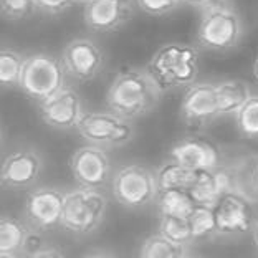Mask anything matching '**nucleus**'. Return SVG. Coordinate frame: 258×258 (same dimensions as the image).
<instances>
[{
    "instance_id": "1",
    "label": "nucleus",
    "mask_w": 258,
    "mask_h": 258,
    "mask_svg": "<svg viewBox=\"0 0 258 258\" xmlns=\"http://www.w3.org/2000/svg\"><path fill=\"white\" fill-rule=\"evenodd\" d=\"M162 90L148 68H126L114 76L106 93L108 109L134 121L149 114L161 101Z\"/></svg>"
},
{
    "instance_id": "2",
    "label": "nucleus",
    "mask_w": 258,
    "mask_h": 258,
    "mask_svg": "<svg viewBox=\"0 0 258 258\" xmlns=\"http://www.w3.org/2000/svg\"><path fill=\"white\" fill-rule=\"evenodd\" d=\"M148 70L162 93L189 88L197 83L199 51L189 43H166L152 55Z\"/></svg>"
},
{
    "instance_id": "3",
    "label": "nucleus",
    "mask_w": 258,
    "mask_h": 258,
    "mask_svg": "<svg viewBox=\"0 0 258 258\" xmlns=\"http://www.w3.org/2000/svg\"><path fill=\"white\" fill-rule=\"evenodd\" d=\"M108 212V201L103 192L76 187L67 192L61 227L75 237H86L96 232Z\"/></svg>"
},
{
    "instance_id": "4",
    "label": "nucleus",
    "mask_w": 258,
    "mask_h": 258,
    "mask_svg": "<svg viewBox=\"0 0 258 258\" xmlns=\"http://www.w3.org/2000/svg\"><path fill=\"white\" fill-rule=\"evenodd\" d=\"M64 80L67 72L61 58L50 53H33L27 56L23 64L19 88L27 96L42 104L67 88Z\"/></svg>"
},
{
    "instance_id": "5",
    "label": "nucleus",
    "mask_w": 258,
    "mask_h": 258,
    "mask_svg": "<svg viewBox=\"0 0 258 258\" xmlns=\"http://www.w3.org/2000/svg\"><path fill=\"white\" fill-rule=\"evenodd\" d=\"M243 25L235 9L230 5L202 12L197 27V43L210 51H228L242 40Z\"/></svg>"
},
{
    "instance_id": "6",
    "label": "nucleus",
    "mask_w": 258,
    "mask_h": 258,
    "mask_svg": "<svg viewBox=\"0 0 258 258\" xmlns=\"http://www.w3.org/2000/svg\"><path fill=\"white\" fill-rule=\"evenodd\" d=\"M76 131L90 144L99 146L103 149L122 148L131 143L136 133L133 121L122 118L111 109L86 113Z\"/></svg>"
},
{
    "instance_id": "7",
    "label": "nucleus",
    "mask_w": 258,
    "mask_h": 258,
    "mask_svg": "<svg viewBox=\"0 0 258 258\" xmlns=\"http://www.w3.org/2000/svg\"><path fill=\"white\" fill-rule=\"evenodd\" d=\"M116 202L136 210L154 202L159 194L156 174L141 164H129L114 174L111 182Z\"/></svg>"
},
{
    "instance_id": "8",
    "label": "nucleus",
    "mask_w": 258,
    "mask_h": 258,
    "mask_svg": "<svg viewBox=\"0 0 258 258\" xmlns=\"http://www.w3.org/2000/svg\"><path fill=\"white\" fill-rule=\"evenodd\" d=\"M67 192L56 187H38L28 194L23 215L28 225L38 230H51L61 225Z\"/></svg>"
},
{
    "instance_id": "9",
    "label": "nucleus",
    "mask_w": 258,
    "mask_h": 258,
    "mask_svg": "<svg viewBox=\"0 0 258 258\" xmlns=\"http://www.w3.org/2000/svg\"><path fill=\"white\" fill-rule=\"evenodd\" d=\"M179 116L185 126L205 127L219 118V99H217V85L209 81L194 83L185 88L179 108Z\"/></svg>"
},
{
    "instance_id": "10",
    "label": "nucleus",
    "mask_w": 258,
    "mask_h": 258,
    "mask_svg": "<svg viewBox=\"0 0 258 258\" xmlns=\"http://www.w3.org/2000/svg\"><path fill=\"white\" fill-rule=\"evenodd\" d=\"M214 212L219 235L225 237L251 232L256 220L251 201L237 192H225L215 204Z\"/></svg>"
},
{
    "instance_id": "11",
    "label": "nucleus",
    "mask_w": 258,
    "mask_h": 258,
    "mask_svg": "<svg viewBox=\"0 0 258 258\" xmlns=\"http://www.w3.org/2000/svg\"><path fill=\"white\" fill-rule=\"evenodd\" d=\"M72 172L78 187L99 190L111 179V161L106 149L95 144L81 146L73 152Z\"/></svg>"
},
{
    "instance_id": "12",
    "label": "nucleus",
    "mask_w": 258,
    "mask_h": 258,
    "mask_svg": "<svg viewBox=\"0 0 258 258\" xmlns=\"http://www.w3.org/2000/svg\"><path fill=\"white\" fill-rule=\"evenodd\" d=\"M61 63L64 72L76 81H90L99 73L104 53L90 38H75L63 48Z\"/></svg>"
},
{
    "instance_id": "13",
    "label": "nucleus",
    "mask_w": 258,
    "mask_h": 258,
    "mask_svg": "<svg viewBox=\"0 0 258 258\" xmlns=\"http://www.w3.org/2000/svg\"><path fill=\"white\" fill-rule=\"evenodd\" d=\"M43 169V161L33 148H22L5 157L2 164V185L5 189L23 190L37 182Z\"/></svg>"
},
{
    "instance_id": "14",
    "label": "nucleus",
    "mask_w": 258,
    "mask_h": 258,
    "mask_svg": "<svg viewBox=\"0 0 258 258\" xmlns=\"http://www.w3.org/2000/svg\"><path fill=\"white\" fill-rule=\"evenodd\" d=\"M171 159L192 171H215L222 166L220 149L214 141L202 136H185L171 148Z\"/></svg>"
},
{
    "instance_id": "15",
    "label": "nucleus",
    "mask_w": 258,
    "mask_h": 258,
    "mask_svg": "<svg viewBox=\"0 0 258 258\" xmlns=\"http://www.w3.org/2000/svg\"><path fill=\"white\" fill-rule=\"evenodd\" d=\"M83 99L73 88H64L48 101L40 104V116L45 124L60 131L78 127L85 116Z\"/></svg>"
},
{
    "instance_id": "16",
    "label": "nucleus",
    "mask_w": 258,
    "mask_h": 258,
    "mask_svg": "<svg viewBox=\"0 0 258 258\" xmlns=\"http://www.w3.org/2000/svg\"><path fill=\"white\" fill-rule=\"evenodd\" d=\"M131 0H90L83 9L86 27L99 33L118 30L131 19Z\"/></svg>"
},
{
    "instance_id": "17",
    "label": "nucleus",
    "mask_w": 258,
    "mask_h": 258,
    "mask_svg": "<svg viewBox=\"0 0 258 258\" xmlns=\"http://www.w3.org/2000/svg\"><path fill=\"white\" fill-rule=\"evenodd\" d=\"M192 194L194 201L207 207H215L219 199L228 192L227 175L222 166L215 171H201L197 175V180L194 187L189 190Z\"/></svg>"
},
{
    "instance_id": "18",
    "label": "nucleus",
    "mask_w": 258,
    "mask_h": 258,
    "mask_svg": "<svg viewBox=\"0 0 258 258\" xmlns=\"http://www.w3.org/2000/svg\"><path fill=\"white\" fill-rule=\"evenodd\" d=\"M217 85V99H219L220 116H235L245 106L251 96L250 86L242 80H225Z\"/></svg>"
},
{
    "instance_id": "19",
    "label": "nucleus",
    "mask_w": 258,
    "mask_h": 258,
    "mask_svg": "<svg viewBox=\"0 0 258 258\" xmlns=\"http://www.w3.org/2000/svg\"><path fill=\"white\" fill-rule=\"evenodd\" d=\"M197 171L182 166L177 161L169 159L156 171V180L159 190H171V189H184L190 190L197 180Z\"/></svg>"
},
{
    "instance_id": "20",
    "label": "nucleus",
    "mask_w": 258,
    "mask_h": 258,
    "mask_svg": "<svg viewBox=\"0 0 258 258\" xmlns=\"http://www.w3.org/2000/svg\"><path fill=\"white\" fill-rule=\"evenodd\" d=\"M156 201L159 215L179 217V219H189L190 212L197 205L192 194L184 189L159 190Z\"/></svg>"
},
{
    "instance_id": "21",
    "label": "nucleus",
    "mask_w": 258,
    "mask_h": 258,
    "mask_svg": "<svg viewBox=\"0 0 258 258\" xmlns=\"http://www.w3.org/2000/svg\"><path fill=\"white\" fill-rule=\"evenodd\" d=\"M28 227L22 220L4 215L0 220V253L20 255Z\"/></svg>"
},
{
    "instance_id": "22",
    "label": "nucleus",
    "mask_w": 258,
    "mask_h": 258,
    "mask_svg": "<svg viewBox=\"0 0 258 258\" xmlns=\"http://www.w3.org/2000/svg\"><path fill=\"white\" fill-rule=\"evenodd\" d=\"M159 233L162 237L177 245H182V247H189L196 242L189 219H179V217L169 215H159Z\"/></svg>"
},
{
    "instance_id": "23",
    "label": "nucleus",
    "mask_w": 258,
    "mask_h": 258,
    "mask_svg": "<svg viewBox=\"0 0 258 258\" xmlns=\"http://www.w3.org/2000/svg\"><path fill=\"white\" fill-rule=\"evenodd\" d=\"M141 258H187V247L171 242L161 233H156L144 240Z\"/></svg>"
},
{
    "instance_id": "24",
    "label": "nucleus",
    "mask_w": 258,
    "mask_h": 258,
    "mask_svg": "<svg viewBox=\"0 0 258 258\" xmlns=\"http://www.w3.org/2000/svg\"><path fill=\"white\" fill-rule=\"evenodd\" d=\"M27 56H23L14 48H2L0 51V81L5 88L20 86L22 70Z\"/></svg>"
},
{
    "instance_id": "25",
    "label": "nucleus",
    "mask_w": 258,
    "mask_h": 258,
    "mask_svg": "<svg viewBox=\"0 0 258 258\" xmlns=\"http://www.w3.org/2000/svg\"><path fill=\"white\" fill-rule=\"evenodd\" d=\"M189 222H190L196 240H205V238H212L219 235L214 207L197 204L189 215Z\"/></svg>"
},
{
    "instance_id": "26",
    "label": "nucleus",
    "mask_w": 258,
    "mask_h": 258,
    "mask_svg": "<svg viewBox=\"0 0 258 258\" xmlns=\"http://www.w3.org/2000/svg\"><path fill=\"white\" fill-rule=\"evenodd\" d=\"M240 134L248 139H258V95H251L245 106L235 114Z\"/></svg>"
},
{
    "instance_id": "27",
    "label": "nucleus",
    "mask_w": 258,
    "mask_h": 258,
    "mask_svg": "<svg viewBox=\"0 0 258 258\" xmlns=\"http://www.w3.org/2000/svg\"><path fill=\"white\" fill-rule=\"evenodd\" d=\"M2 14L10 20H22L37 10L35 0H0Z\"/></svg>"
},
{
    "instance_id": "28",
    "label": "nucleus",
    "mask_w": 258,
    "mask_h": 258,
    "mask_svg": "<svg viewBox=\"0 0 258 258\" xmlns=\"http://www.w3.org/2000/svg\"><path fill=\"white\" fill-rule=\"evenodd\" d=\"M136 4L149 15H166L180 5L179 0H136Z\"/></svg>"
},
{
    "instance_id": "29",
    "label": "nucleus",
    "mask_w": 258,
    "mask_h": 258,
    "mask_svg": "<svg viewBox=\"0 0 258 258\" xmlns=\"http://www.w3.org/2000/svg\"><path fill=\"white\" fill-rule=\"evenodd\" d=\"M43 248L45 247H43L42 230H38V228H33V227H28L25 240H23V247H22L20 255L25 256V258H30L35 253H38V251H42Z\"/></svg>"
},
{
    "instance_id": "30",
    "label": "nucleus",
    "mask_w": 258,
    "mask_h": 258,
    "mask_svg": "<svg viewBox=\"0 0 258 258\" xmlns=\"http://www.w3.org/2000/svg\"><path fill=\"white\" fill-rule=\"evenodd\" d=\"M35 4H37V9L45 14L58 15L76 4V0H35Z\"/></svg>"
},
{
    "instance_id": "31",
    "label": "nucleus",
    "mask_w": 258,
    "mask_h": 258,
    "mask_svg": "<svg viewBox=\"0 0 258 258\" xmlns=\"http://www.w3.org/2000/svg\"><path fill=\"white\" fill-rule=\"evenodd\" d=\"M180 4L189 5L192 9H197L201 12L215 9V7H224V5H228V0H179Z\"/></svg>"
},
{
    "instance_id": "32",
    "label": "nucleus",
    "mask_w": 258,
    "mask_h": 258,
    "mask_svg": "<svg viewBox=\"0 0 258 258\" xmlns=\"http://www.w3.org/2000/svg\"><path fill=\"white\" fill-rule=\"evenodd\" d=\"M247 184H248V199L253 201V197L258 199V161L250 167L247 174Z\"/></svg>"
},
{
    "instance_id": "33",
    "label": "nucleus",
    "mask_w": 258,
    "mask_h": 258,
    "mask_svg": "<svg viewBox=\"0 0 258 258\" xmlns=\"http://www.w3.org/2000/svg\"><path fill=\"white\" fill-rule=\"evenodd\" d=\"M30 258H64V255L55 247H45L42 251H38Z\"/></svg>"
},
{
    "instance_id": "34",
    "label": "nucleus",
    "mask_w": 258,
    "mask_h": 258,
    "mask_svg": "<svg viewBox=\"0 0 258 258\" xmlns=\"http://www.w3.org/2000/svg\"><path fill=\"white\" fill-rule=\"evenodd\" d=\"M85 258H114V256L106 253V251H91V253L85 255Z\"/></svg>"
},
{
    "instance_id": "35",
    "label": "nucleus",
    "mask_w": 258,
    "mask_h": 258,
    "mask_svg": "<svg viewBox=\"0 0 258 258\" xmlns=\"http://www.w3.org/2000/svg\"><path fill=\"white\" fill-rule=\"evenodd\" d=\"M251 237H253V242H255L256 248H258V217H256V220H255L253 228H251Z\"/></svg>"
},
{
    "instance_id": "36",
    "label": "nucleus",
    "mask_w": 258,
    "mask_h": 258,
    "mask_svg": "<svg viewBox=\"0 0 258 258\" xmlns=\"http://www.w3.org/2000/svg\"><path fill=\"white\" fill-rule=\"evenodd\" d=\"M0 258H22V255H10V253H0Z\"/></svg>"
},
{
    "instance_id": "37",
    "label": "nucleus",
    "mask_w": 258,
    "mask_h": 258,
    "mask_svg": "<svg viewBox=\"0 0 258 258\" xmlns=\"http://www.w3.org/2000/svg\"><path fill=\"white\" fill-rule=\"evenodd\" d=\"M253 75H255V78L258 80V58L255 60V64H253Z\"/></svg>"
},
{
    "instance_id": "38",
    "label": "nucleus",
    "mask_w": 258,
    "mask_h": 258,
    "mask_svg": "<svg viewBox=\"0 0 258 258\" xmlns=\"http://www.w3.org/2000/svg\"><path fill=\"white\" fill-rule=\"evenodd\" d=\"M76 2H78V4H83V5H85V4L90 2V0H76Z\"/></svg>"
},
{
    "instance_id": "39",
    "label": "nucleus",
    "mask_w": 258,
    "mask_h": 258,
    "mask_svg": "<svg viewBox=\"0 0 258 258\" xmlns=\"http://www.w3.org/2000/svg\"><path fill=\"white\" fill-rule=\"evenodd\" d=\"M187 258H192V256H187Z\"/></svg>"
}]
</instances>
